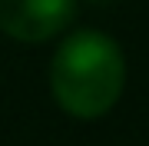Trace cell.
<instances>
[{
	"mask_svg": "<svg viewBox=\"0 0 149 146\" xmlns=\"http://www.w3.org/2000/svg\"><path fill=\"white\" fill-rule=\"evenodd\" d=\"M126 60L116 40L100 30H76L56 47L50 63V90L60 110L76 119L109 113L123 96Z\"/></svg>",
	"mask_w": 149,
	"mask_h": 146,
	"instance_id": "cell-1",
	"label": "cell"
},
{
	"mask_svg": "<svg viewBox=\"0 0 149 146\" xmlns=\"http://www.w3.org/2000/svg\"><path fill=\"white\" fill-rule=\"evenodd\" d=\"M76 0H0V30L23 43H43L66 30Z\"/></svg>",
	"mask_w": 149,
	"mask_h": 146,
	"instance_id": "cell-2",
	"label": "cell"
},
{
	"mask_svg": "<svg viewBox=\"0 0 149 146\" xmlns=\"http://www.w3.org/2000/svg\"><path fill=\"white\" fill-rule=\"evenodd\" d=\"M93 3H100V7H109V3H116V0H93Z\"/></svg>",
	"mask_w": 149,
	"mask_h": 146,
	"instance_id": "cell-3",
	"label": "cell"
}]
</instances>
